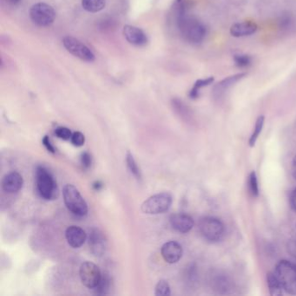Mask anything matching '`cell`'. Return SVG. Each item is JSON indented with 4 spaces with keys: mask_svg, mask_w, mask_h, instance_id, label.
Masks as SVG:
<instances>
[{
    "mask_svg": "<svg viewBox=\"0 0 296 296\" xmlns=\"http://www.w3.org/2000/svg\"><path fill=\"white\" fill-rule=\"evenodd\" d=\"M178 28L182 37L193 45L202 43L207 34V29L202 21L191 16H182L178 20Z\"/></svg>",
    "mask_w": 296,
    "mask_h": 296,
    "instance_id": "6da1fadb",
    "label": "cell"
},
{
    "mask_svg": "<svg viewBox=\"0 0 296 296\" xmlns=\"http://www.w3.org/2000/svg\"><path fill=\"white\" fill-rule=\"evenodd\" d=\"M36 185L37 193L45 200H53L57 198V182L54 177L45 167L38 166L36 170Z\"/></svg>",
    "mask_w": 296,
    "mask_h": 296,
    "instance_id": "7a4b0ae2",
    "label": "cell"
},
{
    "mask_svg": "<svg viewBox=\"0 0 296 296\" xmlns=\"http://www.w3.org/2000/svg\"><path fill=\"white\" fill-rule=\"evenodd\" d=\"M64 202L69 210L77 217H84L88 213V206L79 191L72 184H66L63 188Z\"/></svg>",
    "mask_w": 296,
    "mask_h": 296,
    "instance_id": "3957f363",
    "label": "cell"
},
{
    "mask_svg": "<svg viewBox=\"0 0 296 296\" xmlns=\"http://www.w3.org/2000/svg\"><path fill=\"white\" fill-rule=\"evenodd\" d=\"M198 228L202 237L211 243L220 242L225 235L224 224L216 217H203L200 220Z\"/></svg>",
    "mask_w": 296,
    "mask_h": 296,
    "instance_id": "277c9868",
    "label": "cell"
},
{
    "mask_svg": "<svg viewBox=\"0 0 296 296\" xmlns=\"http://www.w3.org/2000/svg\"><path fill=\"white\" fill-rule=\"evenodd\" d=\"M276 274L287 293L296 294V264L287 260L280 261L276 267Z\"/></svg>",
    "mask_w": 296,
    "mask_h": 296,
    "instance_id": "5b68a950",
    "label": "cell"
},
{
    "mask_svg": "<svg viewBox=\"0 0 296 296\" xmlns=\"http://www.w3.org/2000/svg\"><path fill=\"white\" fill-rule=\"evenodd\" d=\"M172 202L173 198L171 194L167 192L157 194L142 202L141 210L147 215H159L168 211Z\"/></svg>",
    "mask_w": 296,
    "mask_h": 296,
    "instance_id": "8992f818",
    "label": "cell"
},
{
    "mask_svg": "<svg viewBox=\"0 0 296 296\" xmlns=\"http://www.w3.org/2000/svg\"><path fill=\"white\" fill-rule=\"evenodd\" d=\"M30 17L33 23L41 27L51 26L56 18V12L52 6L46 3L35 4L30 10Z\"/></svg>",
    "mask_w": 296,
    "mask_h": 296,
    "instance_id": "52a82bcc",
    "label": "cell"
},
{
    "mask_svg": "<svg viewBox=\"0 0 296 296\" xmlns=\"http://www.w3.org/2000/svg\"><path fill=\"white\" fill-rule=\"evenodd\" d=\"M63 45L65 48L67 50V52H70L74 57L79 58L80 60L89 63L94 61L95 55L91 52V49L76 37L71 36L64 37Z\"/></svg>",
    "mask_w": 296,
    "mask_h": 296,
    "instance_id": "ba28073f",
    "label": "cell"
},
{
    "mask_svg": "<svg viewBox=\"0 0 296 296\" xmlns=\"http://www.w3.org/2000/svg\"><path fill=\"white\" fill-rule=\"evenodd\" d=\"M79 276L83 286L90 289H94L99 283L102 273L95 263L86 262L80 267Z\"/></svg>",
    "mask_w": 296,
    "mask_h": 296,
    "instance_id": "9c48e42d",
    "label": "cell"
},
{
    "mask_svg": "<svg viewBox=\"0 0 296 296\" xmlns=\"http://www.w3.org/2000/svg\"><path fill=\"white\" fill-rule=\"evenodd\" d=\"M88 242L91 252L95 257H103L105 253L107 241L103 232H101L98 228H92L90 230Z\"/></svg>",
    "mask_w": 296,
    "mask_h": 296,
    "instance_id": "30bf717a",
    "label": "cell"
},
{
    "mask_svg": "<svg viewBox=\"0 0 296 296\" xmlns=\"http://www.w3.org/2000/svg\"><path fill=\"white\" fill-rule=\"evenodd\" d=\"M122 34L129 43L132 46L141 47L148 44V37L145 34V32L137 26L127 25L123 27Z\"/></svg>",
    "mask_w": 296,
    "mask_h": 296,
    "instance_id": "8fae6325",
    "label": "cell"
},
{
    "mask_svg": "<svg viewBox=\"0 0 296 296\" xmlns=\"http://www.w3.org/2000/svg\"><path fill=\"white\" fill-rule=\"evenodd\" d=\"M162 258L167 263L174 264L179 262L182 257V246L175 241L166 242L161 248Z\"/></svg>",
    "mask_w": 296,
    "mask_h": 296,
    "instance_id": "7c38bea8",
    "label": "cell"
},
{
    "mask_svg": "<svg viewBox=\"0 0 296 296\" xmlns=\"http://www.w3.org/2000/svg\"><path fill=\"white\" fill-rule=\"evenodd\" d=\"M170 222L175 230L182 234L189 232L195 224L193 218L187 214L183 213L172 215L170 218Z\"/></svg>",
    "mask_w": 296,
    "mask_h": 296,
    "instance_id": "4fadbf2b",
    "label": "cell"
},
{
    "mask_svg": "<svg viewBox=\"0 0 296 296\" xmlns=\"http://www.w3.org/2000/svg\"><path fill=\"white\" fill-rule=\"evenodd\" d=\"M66 237L68 244L74 248H78L82 247L86 239L87 235L83 228L77 226H70L66 231Z\"/></svg>",
    "mask_w": 296,
    "mask_h": 296,
    "instance_id": "5bb4252c",
    "label": "cell"
},
{
    "mask_svg": "<svg viewBox=\"0 0 296 296\" xmlns=\"http://www.w3.org/2000/svg\"><path fill=\"white\" fill-rule=\"evenodd\" d=\"M24 180L22 176L17 172H11L4 177L2 188L6 193H17L22 188Z\"/></svg>",
    "mask_w": 296,
    "mask_h": 296,
    "instance_id": "9a60e30c",
    "label": "cell"
},
{
    "mask_svg": "<svg viewBox=\"0 0 296 296\" xmlns=\"http://www.w3.org/2000/svg\"><path fill=\"white\" fill-rule=\"evenodd\" d=\"M258 29L257 24L250 21L237 23L230 27V34L235 37H247L256 33Z\"/></svg>",
    "mask_w": 296,
    "mask_h": 296,
    "instance_id": "2e32d148",
    "label": "cell"
},
{
    "mask_svg": "<svg viewBox=\"0 0 296 296\" xmlns=\"http://www.w3.org/2000/svg\"><path fill=\"white\" fill-rule=\"evenodd\" d=\"M267 282H268V289L271 296H282V283L277 277L276 273H268L267 274Z\"/></svg>",
    "mask_w": 296,
    "mask_h": 296,
    "instance_id": "e0dca14e",
    "label": "cell"
},
{
    "mask_svg": "<svg viewBox=\"0 0 296 296\" xmlns=\"http://www.w3.org/2000/svg\"><path fill=\"white\" fill-rule=\"evenodd\" d=\"M245 76H246V73H238V74L232 75V76L226 77L215 86V91L217 92L224 91L227 89L230 88L231 86H233L240 80L242 79Z\"/></svg>",
    "mask_w": 296,
    "mask_h": 296,
    "instance_id": "ac0fdd59",
    "label": "cell"
},
{
    "mask_svg": "<svg viewBox=\"0 0 296 296\" xmlns=\"http://www.w3.org/2000/svg\"><path fill=\"white\" fill-rule=\"evenodd\" d=\"M105 0H82V7L86 12L97 13L105 7Z\"/></svg>",
    "mask_w": 296,
    "mask_h": 296,
    "instance_id": "d6986e66",
    "label": "cell"
},
{
    "mask_svg": "<svg viewBox=\"0 0 296 296\" xmlns=\"http://www.w3.org/2000/svg\"><path fill=\"white\" fill-rule=\"evenodd\" d=\"M214 81H215V77H208L197 80L194 84L193 88L191 89V91H189L188 96L191 99H197V97H199L200 90L203 87H206V86H210L214 83Z\"/></svg>",
    "mask_w": 296,
    "mask_h": 296,
    "instance_id": "ffe728a7",
    "label": "cell"
},
{
    "mask_svg": "<svg viewBox=\"0 0 296 296\" xmlns=\"http://www.w3.org/2000/svg\"><path fill=\"white\" fill-rule=\"evenodd\" d=\"M111 287V277H109L108 273H103L102 274L101 280H100L99 283L97 284V287L94 288L97 294L100 295H103V294H107L110 293Z\"/></svg>",
    "mask_w": 296,
    "mask_h": 296,
    "instance_id": "44dd1931",
    "label": "cell"
},
{
    "mask_svg": "<svg viewBox=\"0 0 296 296\" xmlns=\"http://www.w3.org/2000/svg\"><path fill=\"white\" fill-rule=\"evenodd\" d=\"M264 116H260V117L257 118V122H256V125H255V129H253V133H252L250 138L248 140V144H249L250 147H253V146L256 145V142H257V140H258L260 134L262 133V129H263V126H264Z\"/></svg>",
    "mask_w": 296,
    "mask_h": 296,
    "instance_id": "7402d4cb",
    "label": "cell"
},
{
    "mask_svg": "<svg viewBox=\"0 0 296 296\" xmlns=\"http://www.w3.org/2000/svg\"><path fill=\"white\" fill-rule=\"evenodd\" d=\"M126 163H127V167H128L129 171H131V174L133 175L137 179H141L142 176H141V171H140L139 167L137 165V162H136L133 155L131 154V152L127 153Z\"/></svg>",
    "mask_w": 296,
    "mask_h": 296,
    "instance_id": "603a6c76",
    "label": "cell"
},
{
    "mask_svg": "<svg viewBox=\"0 0 296 296\" xmlns=\"http://www.w3.org/2000/svg\"><path fill=\"white\" fill-rule=\"evenodd\" d=\"M155 294L157 296H168L171 295V287L168 282L165 280H161L157 282L155 289Z\"/></svg>",
    "mask_w": 296,
    "mask_h": 296,
    "instance_id": "cb8c5ba5",
    "label": "cell"
},
{
    "mask_svg": "<svg viewBox=\"0 0 296 296\" xmlns=\"http://www.w3.org/2000/svg\"><path fill=\"white\" fill-rule=\"evenodd\" d=\"M248 188L253 197H258L259 196V185H258V180L256 172H251L248 177Z\"/></svg>",
    "mask_w": 296,
    "mask_h": 296,
    "instance_id": "d4e9b609",
    "label": "cell"
},
{
    "mask_svg": "<svg viewBox=\"0 0 296 296\" xmlns=\"http://www.w3.org/2000/svg\"><path fill=\"white\" fill-rule=\"evenodd\" d=\"M234 61L237 67L239 68H246L250 66L252 63L250 56L245 54L235 55L234 56Z\"/></svg>",
    "mask_w": 296,
    "mask_h": 296,
    "instance_id": "484cf974",
    "label": "cell"
},
{
    "mask_svg": "<svg viewBox=\"0 0 296 296\" xmlns=\"http://www.w3.org/2000/svg\"><path fill=\"white\" fill-rule=\"evenodd\" d=\"M55 135L60 139L67 141V140H71V137H72V132L70 129L66 128V127H57L55 130Z\"/></svg>",
    "mask_w": 296,
    "mask_h": 296,
    "instance_id": "4316f807",
    "label": "cell"
},
{
    "mask_svg": "<svg viewBox=\"0 0 296 296\" xmlns=\"http://www.w3.org/2000/svg\"><path fill=\"white\" fill-rule=\"evenodd\" d=\"M71 142L73 145L76 147H81L86 142V137L83 133H81L79 131H76L72 133V137L71 138Z\"/></svg>",
    "mask_w": 296,
    "mask_h": 296,
    "instance_id": "83f0119b",
    "label": "cell"
},
{
    "mask_svg": "<svg viewBox=\"0 0 296 296\" xmlns=\"http://www.w3.org/2000/svg\"><path fill=\"white\" fill-rule=\"evenodd\" d=\"M287 249L291 257L296 259V235L288 240Z\"/></svg>",
    "mask_w": 296,
    "mask_h": 296,
    "instance_id": "f1b7e54d",
    "label": "cell"
},
{
    "mask_svg": "<svg viewBox=\"0 0 296 296\" xmlns=\"http://www.w3.org/2000/svg\"><path fill=\"white\" fill-rule=\"evenodd\" d=\"M91 162H92V158L89 152H83L81 155V163L82 165L86 168H88L91 167Z\"/></svg>",
    "mask_w": 296,
    "mask_h": 296,
    "instance_id": "f546056e",
    "label": "cell"
},
{
    "mask_svg": "<svg viewBox=\"0 0 296 296\" xmlns=\"http://www.w3.org/2000/svg\"><path fill=\"white\" fill-rule=\"evenodd\" d=\"M42 142H43L44 146L46 147V150H47L49 152H51V153H53V154H54L55 152H56V150H55L54 146L52 145V142L50 141V138H49L48 136H45L43 140H42Z\"/></svg>",
    "mask_w": 296,
    "mask_h": 296,
    "instance_id": "4dcf8cb0",
    "label": "cell"
},
{
    "mask_svg": "<svg viewBox=\"0 0 296 296\" xmlns=\"http://www.w3.org/2000/svg\"><path fill=\"white\" fill-rule=\"evenodd\" d=\"M289 202H290L291 208H293V210L296 211V188L291 192Z\"/></svg>",
    "mask_w": 296,
    "mask_h": 296,
    "instance_id": "1f68e13d",
    "label": "cell"
},
{
    "mask_svg": "<svg viewBox=\"0 0 296 296\" xmlns=\"http://www.w3.org/2000/svg\"><path fill=\"white\" fill-rule=\"evenodd\" d=\"M292 175L293 178L296 180V156L293 157V162H292Z\"/></svg>",
    "mask_w": 296,
    "mask_h": 296,
    "instance_id": "d6a6232c",
    "label": "cell"
},
{
    "mask_svg": "<svg viewBox=\"0 0 296 296\" xmlns=\"http://www.w3.org/2000/svg\"><path fill=\"white\" fill-rule=\"evenodd\" d=\"M102 188H103V183L99 182V181L95 182L94 183H93V188H94L95 191H99Z\"/></svg>",
    "mask_w": 296,
    "mask_h": 296,
    "instance_id": "836d02e7",
    "label": "cell"
},
{
    "mask_svg": "<svg viewBox=\"0 0 296 296\" xmlns=\"http://www.w3.org/2000/svg\"><path fill=\"white\" fill-rule=\"evenodd\" d=\"M8 1L10 3L12 4V5H16V4L19 2V0H8Z\"/></svg>",
    "mask_w": 296,
    "mask_h": 296,
    "instance_id": "e575fe53",
    "label": "cell"
},
{
    "mask_svg": "<svg viewBox=\"0 0 296 296\" xmlns=\"http://www.w3.org/2000/svg\"><path fill=\"white\" fill-rule=\"evenodd\" d=\"M180 1H181V0H178V2H180Z\"/></svg>",
    "mask_w": 296,
    "mask_h": 296,
    "instance_id": "d590c367",
    "label": "cell"
}]
</instances>
